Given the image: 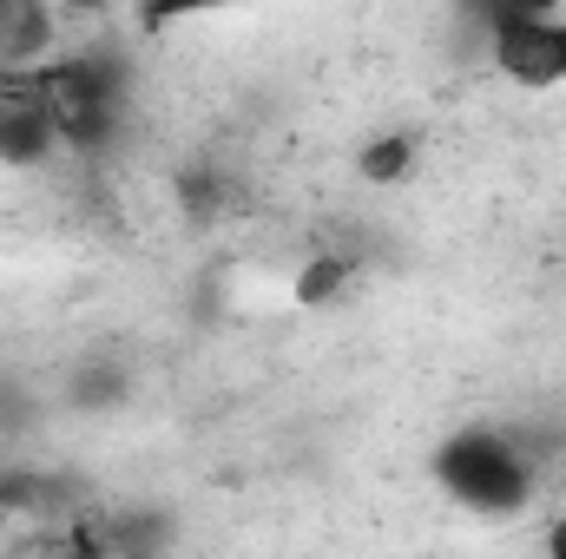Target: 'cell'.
I'll list each match as a JSON object with an SVG mask.
<instances>
[{
    "label": "cell",
    "mask_w": 566,
    "mask_h": 559,
    "mask_svg": "<svg viewBox=\"0 0 566 559\" xmlns=\"http://www.w3.org/2000/svg\"><path fill=\"white\" fill-rule=\"evenodd\" d=\"M33 421H40V395H33V382H20V376H0V441L27 434Z\"/></svg>",
    "instance_id": "10"
},
{
    "label": "cell",
    "mask_w": 566,
    "mask_h": 559,
    "mask_svg": "<svg viewBox=\"0 0 566 559\" xmlns=\"http://www.w3.org/2000/svg\"><path fill=\"white\" fill-rule=\"evenodd\" d=\"M40 73V106L60 133V151H106L126 119V66L113 46H73L53 53Z\"/></svg>",
    "instance_id": "2"
},
{
    "label": "cell",
    "mask_w": 566,
    "mask_h": 559,
    "mask_svg": "<svg viewBox=\"0 0 566 559\" xmlns=\"http://www.w3.org/2000/svg\"><path fill=\"white\" fill-rule=\"evenodd\" d=\"M238 0H133V27L139 33H171L185 20H205V13H224Z\"/></svg>",
    "instance_id": "8"
},
{
    "label": "cell",
    "mask_w": 566,
    "mask_h": 559,
    "mask_svg": "<svg viewBox=\"0 0 566 559\" xmlns=\"http://www.w3.org/2000/svg\"><path fill=\"white\" fill-rule=\"evenodd\" d=\"M488 66H494L507 86H527V93L566 86V7L488 27Z\"/></svg>",
    "instance_id": "3"
},
{
    "label": "cell",
    "mask_w": 566,
    "mask_h": 559,
    "mask_svg": "<svg viewBox=\"0 0 566 559\" xmlns=\"http://www.w3.org/2000/svg\"><path fill=\"white\" fill-rule=\"evenodd\" d=\"M178 204H185L191 218H211V211L231 204V178H224L218 165H185V171H178Z\"/></svg>",
    "instance_id": "9"
},
{
    "label": "cell",
    "mask_w": 566,
    "mask_h": 559,
    "mask_svg": "<svg viewBox=\"0 0 566 559\" xmlns=\"http://www.w3.org/2000/svg\"><path fill=\"white\" fill-rule=\"evenodd\" d=\"M541 547H547L554 559H566V514L554 520V527H547V534H541Z\"/></svg>",
    "instance_id": "13"
},
{
    "label": "cell",
    "mask_w": 566,
    "mask_h": 559,
    "mask_svg": "<svg viewBox=\"0 0 566 559\" xmlns=\"http://www.w3.org/2000/svg\"><path fill=\"white\" fill-rule=\"evenodd\" d=\"M60 20L53 0H0V66H46L60 53Z\"/></svg>",
    "instance_id": "4"
},
{
    "label": "cell",
    "mask_w": 566,
    "mask_h": 559,
    "mask_svg": "<svg viewBox=\"0 0 566 559\" xmlns=\"http://www.w3.org/2000/svg\"><path fill=\"white\" fill-rule=\"evenodd\" d=\"M416 158H422V139L416 133H369V139L356 145V178L363 184H376V191H389V184H402L409 171H416Z\"/></svg>",
    "instance_id": "7"
},
{
    "label": "cell",
    "mask_w": 566,
    "mask_h": 559,
    "mask_svg": "<svg viewBox=\"0 0 566 559\" xmlns=\"http://www.w3.org/2000/svg\"><path fill=\"white\" fill-rule=\"evenodd\" d=\"M566 0H461V13L488 33V27H501V20H527V13H554Z\"/></svg>",
    "instance_id": "11"
},
{
    "label": "cell",
    "mask_w": 566,
    "mask_h": 559,
    "mask_svg": "<svg viewBox=\"0 0 566 559\" xmlns=\"http://www.w3.org/2000/svg\"><path fill=\"white\" fill-rule=\"evenodd\" d=\"M66 20H106V13H119V0H53Z\"/></svg>",
    "instance_id": "12"
},
{
    "label": "cell",
    "mask_w": 566,
    "mask_h": 559,
    "mask_svg": "<svg viewBox=\"0 0 566 559\" xmlns=\"http://www.w3.org/2000/svg\"><path fill=\"white\" fill-rule=\"evenodd\" d=\"M126 395H133V376H126L119 356H86V362H73V376H66V402L86 409V415H106V409H119Z\"/></svg>",
    "instance_id": "6"
},
{
    "label": "cell",
    "mask_w": 566,
    "mask_h": 559,
    "mask_svg": "<svg viewBox=\"0 0 566 559\" xmlns=\"http://www.w3.org/2000/svg\"><path fill=\"white\" fill-rule=\"evenodd\" d=\"M363 277V264H356V251H343V244H329V251H316V257H303V271L290 277V296L303 303V309H323V303H343L349 289Z\"/></svg>",
    "instance_id": "5"
},
{
    "label": "cell",
    "mask_w": 566,
    "mask_h": 559,
    "mask_svg": "<svg viewBox=\"0 0 566 559\" xmlns=\"http://www.w3.org/2000/svg\"><path fill=\"white\" fill-rule=\"evenodd\" d=\"M541 467L521 454V441L507 434V421H468L454 434H441L434 447V487L488 520H514L521 507H534L541 494Z\"/></svg>",
    "instance_id": "1"
}]
</instances>
